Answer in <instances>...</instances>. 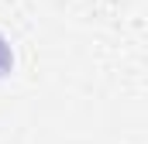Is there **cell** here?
Segmentation results:
<instances>
[{
  "label": "cell",
  "mask_w": 148,
  "mask_h": 144,
  "mask_svg": "<svg viewBox=\"0 0 148 144\" xmlns=\"http://www.w3.org/2000/svg\"><path fill=\"white\" fill-rule=\"evenodd\" d=\"M14 65V55H10V45H7V38L0 35V75H7Z\"/></svg>",
  "instance_id": "cell-1"
}]
</instances>
